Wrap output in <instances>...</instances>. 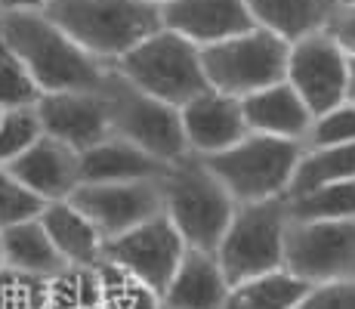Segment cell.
Returning a JSON list of instances; mask_svg holds the SVG:
<instances>
[{
    "mask_svg": "<svg viewBox=\"0 0 355 309\" xmlns=\"http://www.w3.org/2000/svg\"><path fill=\"white\" fill-rule=\"evenodd\" d=\"M0 37L28 65L44 93L105 90L112 65L87 53L46 12H0Z\"/></svg>",
    "mask_w": 355,
    "mask_h": 309,
    "instance_id": "1",
    "label": "cell"
},
{
    "mask_svg": "<svg viewBox=\"0 0 355 309\" xmlns=\"http://www.w3.org/2000/svg\"><path fill=\"white\" fill-rule=\"evenodd\" d=\"M44 12L105 65L164 28V10L152 0H53Z\"/></svg>",
    "mask_w": 355,
    "mask_h": 309,
    "instance_id": "2",
    "label": "cell"
},
{
    "mask_svg": "<svg viewBox=\"0 0 355 309\" xmlns=\"http://www.w3.org/2000/svg\"><path fill=\"white\" fill-rule=\"evenodd\" d=\"M164 189V214L180 229L189 247L216 253L223 235H226L238 201L229 189L214 176V170L198 155L170 164L161 180Z\"/></svg>",
    "mask_w": 355,
    "mask_h": 309,
    "instance_id": "3",
    "label": "cell"
},
{
    "mask_svg": "<svg viewBox=\"0 0 355 309\" xmlns=\"http://www.w3.org/2000/svg\"><path fill=\"white\" fill-rule=\"evenodd\" d=\"M112 68L124 81H130L136 90L155 96V99L167 102L173 108H182L195 96L214 90L207 74H204L201 47H195L192 40L167 28H161L148 40H142L139 47H133Z\"/></svg>",
    "mask_w": 355,
    "mask_h": 309,
    "instance_id": "4",
    "label": "cell"
},
{
    "mask_svg": "<svg viewBox=\"0 0 355 309\" xmlns=\"http://www.w3.org/2000/svg\"><path fill=\"white\" fill-rule=\"evenodd\" d=\"M303 152V142L248 133L226 152L207 155L201 161L214 170V176L226 185L238 204H254L272 201V198H288Z\"/></svg>",
    "mask_w": 355,
    "mask_h": 309,
    "instance_id": "5",
    "label": "cell"
},
{
    "mask_svg": "<svg viewBox=\"0 0 355 309\" xmlns=\"http://www.w3.org/2000/svg\"><path fill=\"white\" fill-rule=\"evenodd\" d=\"M291 210L288 198L238 204L226 235L216 247L229 285L284 269V238H288Z\"/></svg>",
    "mask_w": 355,
    "mask_h": 309,
    "instance_id": "6",
    "label": "cell"
},
{
    "mask_svg": "<svg viewBox=\"0 0 355 309\" xmlns=\"http://www.w3.org/2000/svg\"><path fill=\"white\" fill-rule=\"evenodd\" d=\"M288 59L291 44L266 28H254L201 50L210 87L235 99L288 81Z\"/></svg>",
    "mask_w": 355,
    "mask_h": 309,
    "instance_id": "7",
    "label": "cell"
},
{
    "mask_svg": "<svg viewBox=\"0 0 355 309\" xmlns=\"http://www.w3.org/2000/svg\"><path fill=\"white\" fill-rule=\"evenodd\" d=\"M108 112H112V133L124 142H133L136 149L148 152L164 164H176L189 158V142L182 133L180 108L155 99V96L136 90L130 81H124L112 68L105 84Z\"/></svg>",
    "mask_w": 355,
    "mask_h": 309,
    "instance_id": "8",
    "label": "cell"
},
{
    "mask_svg": "<svg viewBox=\"0 0 355 309\" xmlns=\"http://www.w3.org/2000/svg\"><path fill=\"white\" fill-rule=\"evenodd\" d=\"M284 269L309 285L355 278V219H291Z\"/></svg>",
    "mask_w": 355,
    "mask_h": 309,
    "instance_id": "9",
    "label": "cell"
},
{
    "mask_svg": "<svg viewBox=\"0 0 355 309\" xmlns=\"http://www.w3.org/2000/svg\"><path fill=\"white\" fill-rule=\"evenodd\" d=\"M186 251H189L186 238L167 219V214H161L148 219V223L136 226V229L124 232V235L108 238L105 251H102V263L118 266L127 276L139 278L146 287H152L158 297H164V291L173 281Z\"/></svg>",
    "mask_w": 355,
    "mask_h": 309,
    "instance_id": "10",
    "label": "cell"
},
{
    "mask_svg": "<svg viewBox=\"0 0 355 309\" xmlns=\"http://www.w3.org/2000/svg\"><path fill=\"white\" fill-rule=\"evenodd\" d=\"M349 72L352 59L324 31L291 44L288 84L303 96L315 118L349 99Z\"/></svg>",
    "mask_w": 355,
    "mask_h": 309,
    "instance_id": "11",
    "label": "cell"
},
{
    "mask_svg": "<svg viewBox=\"0 0 355 309\" xmlns=\"http://www.w3.org/2000/svg\"><path fill=\"white\" fill-rule=\"evenodd\" d=\"M164 180V176H161ZM161 180L142 183H84L68 201L90 217V223L108 238H118L136 226L164 214Z\"/></svg>",
    "mask_w": 355,
    "mask_h": 309,
    "instance_id": "12",
    "label": "cell"
},
{
    "mask_svg": "<svg viewBox=\"0 0 355 309\" xmlns=\"http://www.w3.org/2000/svg\"><path fill=\"white\" fill-rule=\"evenodd\" d=\"M37 115L44 133L71 146L74 152L99 146L112 140V112L102 90H68V93H44L37 102Z\"/></svg>",
    "mask_w": 355,
    "mask_h": 309,
    "instance_id": "13",
    "label": "cell"
},
{
    "mask_svg": "<svg viewBox=\"0 0 355 309\" xmlns=\"http://www.w3.org/2000/svg\"><path fill=\"white\" fill-rule=\"evenodd\" d=\"M161 10L164 28L182 34L201 50L257 28L248 0H170Z\"/></svg>",
    "mask_w": 355,
    "mask_h": 309,
    "instance_id": "14",
    "label": "cell"
},
{
    "mask_svg": "<svg viewBox=\"0 0 355 309\" xmlns=\"http://www.w3.org/2000/svg\"><path fill=\"white\" fill-rule=\"evenodd\" d=\"M180 115H182V133H186L189 152L198 158L226 152V149H232L250 133L248 121H244L241 99L226 96L220 90H207L195 96L192 102H186L180 108Z\"/></svg>",
    "mask_w": 355,
    "mask_h": 309,
    "instance_id": "15",
    "label": "cell"
},
{
    "mask_svg": "<svg viewBox=\"0 0 355 309\" xmlns=\"http://www.w3.org/2000/svg\"><path fill=\"white\" fill-rule=\"evenodd\" d=\"M6 170L46 204L65 201L80 185V152L44 133L22 158L6 164Z\"/></svg>",
    "mask_w": 355,
    "mask_h": 309,
    "instance_id": "16",
    "label": "cell"
},
{
    "mask_svg": "<svg viewBox=\"0 0 355 309\" xmlns=\"http://www.w3.org/2000/svg\"><path fill=\"white\" fill-rule=\"evenodd\" d=\"M241 108H244V121H248L250 133L293 140V142H303V146H306V136H309L312 124H315V115L309 112L303 96L293 90L288 81L244 96Z\"/></svg>",
    "mask_w": 355,
    "mask_h": 309,
    "instance_id": "17",
    "label": "cell"
},
{
    "mask_svg": "<svg viewBox=\"0 0 355 309\" xmlns=\"http://www.w3.org/2000/svg\"><path fill=\"white\" fill-rule=\"evenodd\" d=\"M229 278L223 272L216 253L189 247L173 281L161 297V309H226Z\"/></svg>",
    "mask_w": 355,
    "mask_h": 309,
    "instance_id": "18",
    "label": "cell"
},
{
    "mask_svg": "<svg viewBox=\"0 0 355 309\" xmlns=\"http://www.w3.org/2000/svg\"><path fill=\"white\" fill-rule=\"evenodd\" d=\"M170 164L158 161L148 152L136 149L118 136L99 142V146L80 152V185L84 183H142L161 180Z\"/></svg>",
    "mask_w": 355,
    "mask_h": 309,
    "instance_id": "19",
    "label": "cell"
},
{
    "mask_svg": "<svg viewBox=\"0 0 355 309\" xmlns=\"http://www.w3.org/2000/svg\"><path fill=\"white\" fill-rule=\"evenodd\" d=\"M40 223L50 232L56 251L62 253L68 266L78 269H96L105 251V235L90 223L84 210H78L71 201H50L40 214Z\"/></svg>",
    "mask_w": 355,
    "mask_h": 309,
    "instance_id": "20",
    "label": "cell"
},
{
    "mask_svg": "<svg viewBox=\"0 0 355 309\" xmlns=\"http://www.w3.org/2000/svg\"><path fill=\"white\" fill-rule=\"evenodd\" d=\"M340 0H248L257 28L297 44L303 37L322 34Z\"/></svg>",
    "mask_w": 355,
    "mask_h": 309,
    "instance_id": "21",
    "label": "cell"
},
{
    "mask_svg": "<svg viewBox=\"0 0 355 309\" xmlns=\"http://www.w3.org/2000/svg\"><path fill=\"white\" fill-rule=\"evenodd\" d=\"M0 242H3V257L10 272L31 276V278H56L59 272L68 269V263L62 260V253L56 251V244H53L50 232L44 229L40 217L0 232Z\"/></svg>",
    "mask_w": 355,
    "mask_h": 309,
    "instance_id": "22",
    "label": "cell"
},
{
    "mask_svg": "<svg viewBox=\"0 0 355 309\" xmlns=\"http://www.w3.org/2000/svg\"><path fill=\"white\" fill-rule=\"evenodd\" d=\"M312 287L315 285L297 278L288 269H275L232 285L226 309H297Z\"/></svg>",
    "mask_w": 355,
    "mask_h": 309,
    "instance_id": "23",
    "label": "cell"
},
{
    "mask_svg": "<svg viewBox=\"0 0 355 309\" xmlns=\"http://www.w3.org/2000/svg\"><path fill=\"white\" fill-rule=\"evenodd\" d=\"M355 180V142L349 146H322L306 149L300 158V167L293 174L288 198H300L306 192H315L331 183Z\"/></svg>",
    "mask_w": 355,
    "mask_h": 309,
    "instance_id": "24",
    "label": "cell"
},
{
    "mask_svg": "<svg viewBox=\"0 0 355 309\" xmlns=\"http://www.w3.org/2000/svg\"><path fill=\"white\" fill-rule=\"evenodd\" d=\"M291 219H355V180L331 183L300 198H288Z\"/></svg>",
    "mask_w": 355,
    "mask_h": 309,
    "instance_id": "25",
    "label": "cell"
},
{
    "mask_svg": "<svg viewBox=\"0 0 355 309\" xmlns=\"http://www.w3.org/2000/svg\"><path fill=\"white\" fill-rule=\"evenodd\" d=\"M44 90L37 87L34 74L22 59L12 53V47L0 37V108H34Z\"/></svg>",
    "mask_w": 355,
    "mask_h": 309,
    "instance_id": "26",
    "label": "cell"
},
{
    "mask_svg": "<svg viewBox=\"0 0 355 309\" xmlns=\"http://www.w3.org/2000/svg\"><path fill=\"white\" fill-rule=\"evenodd\" d=\"M102 309H161V297L139 278L127 276L112 263H99Z\"/></svg>",
    "mask_w": 355,
    "mask_h": 309,
    "instance_id": "27",
    "label": "cell"
},
{
    "mask_svg": "<svg viewBox=\"0 0 355 309\" xmlns=\"http://www.w3.org/2000/svg\"><path fill=\"white\" fill-rule=\"evenodd\" d=\"M40 136H44V124H40L37 106L3 112V121H0V167L22 158Z\"/></svg>",
    "mask_w": 355,
    "mask_h": 309,
    "instance_id": "28",
    "label": "cell"
},
{
    "mask_svg": "<svg viewBox=\"0 0 355 309\" xmlns=\"http://www.w3.org/2000/svg\"><path fill=\"white\" fill-rule=\"evenodd\" d=\"M46 201L34 195L28 185H22L6 167H0V232L12 229L19 223H28L44 214Z\"/></svg>",
    "mask_w": 355,
    "mask_h": 309,
    "instance_id": "29",
    "label": "cell"
},
{
    "mask_svg": "<svg viewBox=\"0 0 355 309\" xmlns=\"http://www.w3.org/2000/svg\"><path fill=\"white\" fill-rule=\"evenodd\" d=\"M349 142H355V102L349 99L343 106L331 108V112L318 115L309 136H306V149L349 146Z\"/></svg>",
    "mask_w": 355,
    "mask_h": 309,
    "instance_id": "30",
    "label": "cell"
},
{
    "mask_svg": "<svg viewBox=\"0 0 355 309\" xmlns=\"http://www.w3.org/2000/svg\"><path fill=\"white\" fill-rule=\"evenodd\" d=\"M297 309H355V278L315 285Z\"/></svg>",
    "mask_w": 355,
    "mask_h": 309,
    "instance_id": "31",
    "label": "cell"
},
{
    "mask_svg": "<svg viewBox=\"0 0 355 309\" xmlns=\"http://www.w3.org/2000/svg\"><path fill=\"white\" fill-rule=\"evenodd\" d=\"M324 34L346 53V56L355 59V0H340L334 16L327 19Z\"/></svg>",
    "mask_w": 355,
    "mask_h": 309,
    "instance_id": "32",
    "label": "cell"
},
{
    "mask_svg": "<svg viewBox=\"0 0 355 309\" xmlns=\"http://www.w3.org/2000/svg\"><path fill=\"white\" fill-rule=\"evenodd\" d=\"M53 0H0V12H44Z\"/></svg>",
    "mask_w": 355,
    "mask_h": 309,
    "instance_id": "33",
    "label": "cell"
},
{
    "mask_svg": "<svg viewBox=\"0 0 355 309\" xmlns=\"http://www.w3.org/2000/svg\"><path fill=\"white\" fill-rule=\"evenodd\" d=\"M349 102H355V59H352V72H349Z\"/></svg>",
    "mask_w": 355,
    "mask_h": 309,
    "instance_id": "34",
    "label": "cell"
},
{
    "mask_svg": "<svg viewBox=\"0 0 355 309\" xmlns=\"http://www.w3.org/2000/svg\"><path fill=\"white\" fill-rule=\"evenodd\" d=\"M6 269V257H3V242H0V272Z\"/></svg>",
    "mask_w": 355,
    "mask_h": 309,
    "instance_id": "35",
    "label": "cell"
},
{
    "mask_svg": "<svg viewBox=\"0 0 355 309\" xmlns=\"http://www.w3.org/2000/svg\"><path fill=\"white\" fill-rule=\"evenodd\" d=\"M152 3H158V6H164V3H170V0H152Z\"/></svg>",
    "mask_w": 355,
    "mask_h": 309,
    "instance_id": "36",
    "label": "cell"
},
{
    "mask_svg": "<svg viewBox=\"0 0 355 309\" xmlns=\"http://www.w3.org/2000/svg\"><path fill=\"white\" fill-rule=\"evenodd\" d=\"M0 121H3V108H0Z\"/></svg>",
    "mask_w": 355,
    "mask_h": 309,
    "instance_id": "37",
    "label": "cell"
},
{
    "mask_svg": "<svg viewBox=\"0 0 355 309\" xmlns=\"http://www.w3.org/2000/svg\"><path fill=\"white\" fill-rule=\"evenodd\" d=\"M90 309H102V306H90Z\"/></svg>",
    "mask_w": 355,
    "mask_h": 309,
    "instance_id": "38",
    "label": "cell"
}]
</instances>
